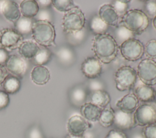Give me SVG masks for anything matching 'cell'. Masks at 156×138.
Masks as SVG:
<instances>
[{
  "mask_svg": "<svg viewBox=\"0 0 156 138\" xmlns=\"http://www.w3.org/2000/svg\"><path fill=\"white\" fill-rule=\"evenodd\" d=\"M93 50L95 57L101 63L109 64L117 56L118 44L110 34L95 35L93 39Z\"/></svg>",
  "mask_w": 156,
  "mask_h": 138,
  "instance_id": "obj_1",
  "label": "cell"
},
{
  "mask_svg": "<svg viewBox=\"0 0 156 138\" xmlns=\"http://www.w3.org/2000/svg\"><path fill=\"white\" fill-rule=\"evenodd\" d=\"M150 19L146 13L139 9L128 10L121 17L119 25L123 26L135 34L140 35L148 27Z\"/></svg>",
  "mask_w": 156,
  "mask_h": 138,
  "instance_id": "obj_2",
  "label": "cell"
},
{
  "mask_svg": "<svg viewBox=\"0 0 156 138\" xmlns=\"http://www.w3.org/2000/svg\"><path fill=\"white\" fill-rule=\"evenodd\" d=\"M32 35L35 42L42 47L55 46V30L51 22L35 21L32 26Z\"/></svg>",
  "mask_w": 156,
  "mask_h": 138,
  "instance_id": "obj_3",
  "label": "cell"
},
{
  "mask_svg": "<svg viewBox=\"0 0 156 138\" xmlns=\"http://www.w3.org/2000/svg\"><path fill=\"white\" fill-rule=\"evenodd\" d=\"M85 17L82 10L77 6L66 12L62 18V26L66 33L79 32L85 28Z\"/></svg>",
  "mask_w": 156,
  "mask_h": 138,
  "instance_id": "obj_4",
  "label": "cell"
},
{
  "mask_svg": "<svg viewBox=\"0 0 156 138\" xmlns=\"http://www.w3.org/2000/svg\"><path fill=\"white\" fill-rule=\"evenodd\" d=\"M137 77L136 71L132 67L129 65L121 66L114 74L116 88L121 92L130 90L135 85Z\"/></svg>",
  "mask_w": 156,
  "mask_h": 138,
  "instance_id": "obj_5",
  "label": "cell"
},
{
  "mask_svg": "<svg viewBox=\"0 0 156 138\" xmlns=\"http://www.w3.org/2000/svg\"><path fill=\"white\" fill-rule=\"evenodd\" d=\"M135 126H145L155 123L156 120V103H144L136 109L133 113Z\"/></svg>",
  "mask_w": 156,
  "mask_h": 138,
  "instance_id": "obj_6",
  "label": "cell"
},
{
  "mask_svg": "<svg viewBox=\"0 0 156 138\" xmlns=\"http://www.w3.org/2000/svg\"><path fill=\"white\" fill-rule=\"evenodd\" d=\"M144 45L136 38H132L119 45L122 57L127 61H136L141 59L144 53Z\"/></svg>",
  "mask_w": 156,
  "mask_h": 138,
  "instance_id": "obj_7",
  "label": "cell"
},
{
  "mask_svg": "<svg viewBox=\"0 0 156 138\" xmlns=\"http://www.w3.org/2000/svg\"><path fill=\"white\" fill-rule=\"evenodd\" d=\"M137 77L146 85H156V61L152 59L142 60L137 66Z\"/></svg>",
  "mask_w": 156,
  "mask_h": 138,
  "instance_id": "obj_8",
  "label": "cell"
},
{
  "mask_svg": "<svg viewBox=\"0 0 156 138\" xmlns=\"http://www.w3.org/2000/svg\"><path fill=\"white\" fill-rule=\"evenodd\" d=\"M23 41V36L15 29L4 28L0 30V47L13 50L18 48Z\"/></svg>",
  "mask_w": 156,
  "mask_h": 138,
  "instance_id": "obj_9",
  "label": "cell"
},
{
  "mask_svg": "<svg viewBox=\"0 0 156 138\" xmlns=\"http://www.w3.org/2000/svg\"><path fill=\"white\" fill-rule=\"evenodd\" d=\"M83 75L91 80L99 77L102 71V63L95 57H87L80 66Z\"/></svg>",
  "mask_w": 156,
  "mask_h": 138,
  "instance_id": "obj_10",
  "label": "cell"
},
{
  "mask_svg": "<svg viewBox=\"0 0 156 138\" xmlns=\"http://www.w3.org/2000/svg\"><path fill=\"white\" fill-rule=\"evenodd\" d=\"M5 67L12 75L22 78L27 69V64L24 59L16 55H10Z\"/></svg>",
  "mask_w": 156,
  "mask_h": 138,
  "instance_id": "obj_11",
  "label": "cell"
},
{
  "mask_svg": "<svg viewBox=\"0 0 156 138\" xmlns=\"http://www.w3.org/2000/svg\"><path fill=\"white\" fill-rule=\"evenodd\" d=\"M90 125L82 116L74 115L67 122V129L69 134L82 136L90 128Z\"/></svg>",
  "mask_w": 156,
  "mask_h": 138,
  "instance_id": "obj_12",
  "label": "cell"
},
{
  "mask_svg": "<svg viewBox=\"0 0 156 138\" xmlns=\"http://www.w3.org/2000/svg\"><path fill=\"white\" fill-rule=\"evenodd\" d=\"M0 12L7 20L15 22L21 17V12L18 4L14 1H0Z\"/></svg>",
  "mask_w": 156,
  "mask_h": 138,
  "instance_id": "obj_13",
  "label": "cell"
},
{
  "mask_svg": "<svg viewBox=\"0 0 156 138\" xmlns=\"http://www.w3.org/2000/svg\"><path fill=\"white\" fill-rule=\"evenodd\" d=\"M113 125L117 129L128 130L135 126L133 113H126L119 109L115 111Z\"/></svg>",
  "mask_w": 156,
  "mask_h": 138,
  "instance_id": "obj_14",
  "label": "cell"
},
{
  "mask_svg": "<svg viewBox=\"0 0 156 138\" xmlns=\"http://www.w3.org/2000/svg\"><path fill=\"white\" fill-rule=\"evenodd\" d=\"M99 17L108 26L116 27L119 22V16L111 4L101 5L99 9Z\"/></svg>",
  "mask_w": 156,
  "mask_h": 138,
  "instance_id": "obj_15",
  "label": "cell"
},
{
  "mask_svg": "<svg viewBox=\"0 0 156 138\" xmlns=\"http://www.w3.org/2000/svg\"><path fill=\"white\" fill-rule=\"evenodd\" d=\"M138 100L134 94L129 93L118 100L116 103L118 109L126 113L132 114L138 107Z\"/></svg>",
  "mask_w": 156,
  "mask_h": 138,
  "instance_id": "obj_16",
  "label": "cell"
},
{
  "mask_svg": "<svg viewBox=\"0 0 156 138\" xmlns=\"http://www.w3.org/2000/svg\"><path fill=\"white\" fill-rule=\"evenodd\" d=\"M80 108L82 116L85 120L93 122L99 120L102 109L90 102L85 103Z\"/></svg>",
  "mask_w": 156,
  "mask_h": 138,
  "instance_id": "obj_17",
  "label": "cell"
},
{
  "mask_svg": "<svg viewBox=\"0 0 156 138\" xmlns=\"http://www.w3.org/2000/svg\"><path fill=\"white\" fill-rule=\"evenodd\" d=\"M134 94L138 100L144 103H149L155 100L156 91L152 86L143 84L135 89Z\"/></svg>",
  "mask_w": 156,
  "mask_h": 138,
  "instance_id": "obj_18",
  "label": "cell"
},
{
  "mask_svg": "<svg viewBox=\"0 0 156 138\" xmlns=\"http://www.w3.org/2000/svg\"><path fill=\"white\" fill-rule=\"evenodd\" d=\"M89 98V102L98 106L101 109L106 108L111 101L110 94L105 89L90 92Z\"/></svg>",
  "mask_w": 156,
  "mask_h": 138,
  "instance_id": "obj_19",
  "label": "cell"
},
{
  "mask_svg": "<svg viewBox=\"0 0 156 138\" xmlns=\"http://www.w3.org/2000/svg\"><path fill=\"white\" fill-rule=\"evenodd\" d=\"M32 81L38 85L46 84L50 79V72L43 66H36L30 73Z\"/></svg>",
  "mask_w": 156,
  "mask_h": 138,
  "instance_id": "obj_20",
  "label": "cell"
},
{
  "mask_svg": "<svg viewBox=\"0 0 156 138\" xmlns=\"http://www.w3.org/2000/svg\"><path fill=\"white\" fill-rule=\"evenodd\" d=\"M40 49V47L32 41H24L18 47L20 55L25 59H32Z\"/></svg>",
  "mask_w": 156,
  "mask_h": 138,
  "instance_id": "obj_21",
  "label": "cell"
},
{
  "mask_svg": "<svg viewBox=\"0 0 156 138\" xmlns=\"http://www.w3.org/2000/svg\"><path fill=\"white\" fill-rule=\"evenodd\" d=\"M20 9L23 16L29 18L36 16L40 9L37 1L34 0L23 1L20 4Z\"/></svg>",
  "mask_w": 156,
  "mask_h": 138,
  "instance_id": "obj_22",
  "label": "cell"
},
{
  "mask_svg": "<svg viewBox=\"0 0 156 138\" xmlns=\"http://www.w3.org/2000/svg\"><path fill=\"white\" fill-rule=\"evenodd\" d=\"M69 98L73 105L80 107L86 103L87 93L85 88L80 86H77L71 91Z\"/></svg>",
  "mask_w": 156,
  "mask_h": 138,
  "instance_id": "obj_23",
  "label": "cell"
},
{
  "mask_svg": "<svg viewBox=\"0 0 156 138\" xmlns=\"http://www.w3.org/2000/svg\"><path fill=\"white\" fill-rule=\"evenodd\" d=\"M35 20L34 18H29L24 16L20 17L15 23V29L23 36L32 33V29Z\"/></svg>",
  "mask_w": 156,
  "mask_h": 138,
  "instance_id": "obj_24",
  "label": "cell"
},
{
  "mask_svg": "<svg viewBox=\"0 0 156 138\" xmlns=\"http://www.w3.org/2000/svg\"><path fill=\"white\" fill-rule=\"evenodd\" d=\"M2 87L8 94H13L18 92L21 88V81L19 78L12 74H9L5 78Z\"/></svg>",
  "mask_w": 156,
  "mask_h": 138,
  "instance_id": "obj_25",
  "label": "cell"
},
{
  "mask_svg": "<svg viewBox=\"0 0 156 138\" xmlns=\"http://www.w3.org/2000/svg\"><path fill=\"white\" fill-rule=\"evenodd\" d=\"M89 27L93 33L95 35H99L106 33L108 29V26L105 24L98 15H95L91 19Z\"/></svg>",
  "mask_w": 156,
  "mask_h": 138,
  "instance_id": "obj_26",
  "label": "cell"
},
{
  "mask_svg": "<svg viewBox=\"0 0 156 138\" xmlns=\"http://www.w3.org/2000/svg\"><path fill=\"white\" fill-rule=\"evenodd\" d=\"M115 119V111L111 106H107L102 109L99 122L100 125L104 127L108 128L113 125Z\"/></svg>",
  "mask_w": 156,
  "mask_h": 138,
  "instance_id": "obj_27",
  "label": "cell"
},
{
  "mask_svg": "<svg viewBox=\"0 0 156 138\" xmlns=\"http://www.w3.org/2000/svg\"><path fill=\"white\" fill-rule=\"evenodd\" d=\"M114 35L115 36L113 38L116 41L117 44L118 43L120 44L127 40L134 38L135 35V34L132 31L121 25H119L118 26L116 27L114 31Z\"/></svg>",
  "mask_w": 156,
  "mask_h": 138,
  "instance_id": "obj_28",
  "label": "cell"
},
{
  "mask_svg": "<svg viewBox=\"0 0 156 138\" xmlns=\"http://www.w3.org/2000/svg\"><path fill=\"white\" fill-rule=\"evenodd\" d=\"M51 55V52L47 47H40L37 54L31 59L32 62L36 66H44L49 62Z\"/></svg>",
  "mask_w": 156,
  "mask_h": 138,
  "instance_id": "obj_29",
  "label": "cell"
},
{
  "mask_svg": "<svg viewBox=\"0 0 156 138\" xmlns=\"http://www.w3.org/2000/svg\"><path fill=\"white\" fill-rule=\"evenodd\" d=\"M57 57L60 62L63 64H69L74 60L73 50L67 46H62L57 51Z\"/></svg>",
  "mask_w": 156,
  "mask_h": 138,
  "instance_id": "obj_30",
  "label": "cell"
},
{
  "mask_svg": "<svg viewBox=\"0 0 156 138\" xmlns=\"http://www.w3.org/2000/svg\"><path fill=\"white\" fill-rule=\"evenodd\" d=\"M52 5L58 11L65 13L76 7L71 0H54L52 1Z\"/></svg>",
  "mask_w": 156,
  "mask_h": 138,
  "instance_id": "obj_31",
  "label": "cell"
},
{
  "mask_svg": "<svg viewBox=\"0 0 156 138\" xmlns=\"http://www.w3.org/2000/svg\"><path fill=\"white\" fill-rule=\"evenodd\" d=\"M129 2L130 1L116 0L113 1L111 5L116 10L119 17L121 18L128 11Z\"/></svg>",
  "mask_w": 156,
  "mask_h": 138,
  "instance_id": "obj_32",
  "label": "cell"
},
{
  "mask_svg": "<svg viewBox=\"0 0 156 138\" xmlns=\"http://www.w3.org/2000/svg\"><path fill=\"white\" fill-rule=\"evenodd\" d=\"M144 53L147 58H156V40L151 39L149 40L144 47Z\"/></svg>",
  "mask_w": 156,
  "mask_h": 138,
  "instance_id": "obj_33",
  "label": "cell"
},
{
  "mask_svg": "<svg viewBox=\"0 0 156 138\" xmlns=\"http://www.w3.org/2000/svg\"><path fill=\"white\" fill-rule=\"evenodd\" d=\"M144 13L149 19H152L156 16V1H146L144 5Z\"/></svg>",
  "mask_w": 156,
  "mask_h": 138,
  "instance_id": "obj_34",
  "label": "cell"
},
{
  "mask_svg": "<svg viewBox=\"0 0 156 138\" xmlns=\"http://www.w3.org/2000/svg\"><path fill=\"white\" fill-rule=\"evenodd\" d=\"M85 33H86V30H85V28H83L82 30L79 32L72 33H68L66 34V35H67L68 40L70 43L73 44H76L82 41V40L85 38Z\"/></svg>",
  "mask_w": 156,
  "mask_h": 138,
  "instance_id": "obj_35",
  "label": "cell"
},
{
  "mask_svg": "<svg viewBox=\"0 0 156 138\" xmlns=\"http://www.w3.org/2000/svg\"><path fill=\"white\" fill-rule=\"evenodd\" d=\"M141 133L144 138H156V125L153 123L145 126Z\"/></svg>",
  "mask_w": 156,
  "mask_h": 138,
  "instance_id": "obj_36",
  "label": "cell"
},
{
  "mask_svg": "<svg viewBox=\"0 0 156 138\" xmlns=\"http://www.w3.org/2000/svg\"><path fill=\"white\" fill-rule=\"evenodd\" d=\"M36 16L37 17V20L35 21H47L51 22L52 15L48 9H39Z\"/></svg>",
  "mask_w": 156,
  "mask_h": 138,
  "instance_id": "obj_37",
  "label": "cell"
},
{
  "mask_svg": "<svg viewBox=\"0 0 156 138\" xmlns=\"http://www.w3.org/2000/svg\"><path fill=\"white\" fill-rule=\"evenodd\" d=\"M104 138H127V135L122 131L113 129L110 130Z\"/></svg>",
  "mask_w": 156,
  "mask_h": 138,
  "instance_id": "obj_38",
  "label": "cell"
},
{
  "mask_svg": "<svg viewBox=\"0 0 156 138\" xmlns=\"http://www.w3.org/2000/svg\"><path fill=\"white\" fill-rule=\"evenodd\" d=\"M10 103L9 94L4 91H0V110L5 108Z\"/></svg>",
  "mask_w": 156,
  "mask_h": 138,
  "instance_id": "obj_39",
  "label": "cell"
},
{
  "mask_svg": "<svg viewBox=\"0 0 156 138\" xmlns=\"http://www.w3.org/2000/svg\"><path fill=\"white\" fill-rule=\"evenodd\" d=\"M88 87L90 92L104 89L103 83L101 81L97 80L96 79H93L90 81Z\"/></svg>",
  "mask_w": 156,
  "mask_h": 138,
  "instance_id": "obj_40",
  "label": "cell"
},
{
  "mask_svg": "<svg viewBox=\"0 0 156 138\" xmlns=\"http://www.w3.org/2000/svg\"><path fill=\"white\" fill-rule=\"evenodd\" d=\"M10 55L7 50L5 49L0 47V65H5Z\"/></svg>",
  "mask_w": 156,
  "mask_h": 138,
  "instance_id": "obj_41",
  "label": "cell"
},
{
  "mask_svg": "<svg viewBox=\"0 0 156 138\" xmlns=\"http://www.w3.org/2000/svg\"><path fill=\"white\" fill-rule=\"evenodd\" d=\"M9 75L8 71L4 66L0 65V86H1L6 78Z\"/></svg>",
  "mask_w": 156,
  "mask_h": 138,
  "instance_id": "obj_42",
  "label": "cell"
},
{
  "mask_svg": "<svg viewBox=\"0 0 156 138\" xmlns=\"http://www.w3.org/2000/svg\"><path fill=\"white\" fill-rule=\"evenodd\" d=\"M36 1L40 9H48L52 4V1L50 0H39Z\"/></svg>",
  "mask_w": 156,
  "mask_h": 138,
  "instance_id": "obj_43",
  "label": "cell"
},
{
  "mask_svg": "<svg viewBox=\"0 0 156 138\" xmlns=\"http://www.w3.org/2000/svg\"><path fill=\"white\" fill-rule=\"evenodd\" d=\"M29 138H42V134L38 128H34L29 133Z\"/></svg>",
  "mask_w": 156,
  "mask_h": 138,
  "instance_id": "obj_44",
  "label": "cell"
},
{
  "mask_svg": "<svg viewBox=\"0 0 156 138\" xmlns=\"http://www.w3.org/2000/svg\"><path fill=\"white\" fill-rule=\"evenodd\" d=\"M83 138H95L94 134L93 131L89 130L88 129L83 134L82 136Z\"/></svg>",
  "mask_w": 156,
  "mask_h": 138,
  "instance_id": "obj_45",
  "label": "cell"
},
{
  "mask_svg": "<svg viewBox=\"0 0 156 138\" xmlns=\"http://www.w3.org/2000/svg\"><path fill=\"white\" fill-rule=\"evenodd\" d=\"M131 138H144L142 133H135L133 134Z\"/></svg>",
  "mask_w": 156,
  "mask_h": 138,
  "instance_id": "obj_46",
  "label": "cell"
},
{
  "mask_svg": "<svg viewBox=\"0 0 156 138\" xmlns=\"http://www.w3.org/2000/svg\"><path fill=\"white\" fill-rule=\"evenodd\" d=\"M65 138H83L82 136H73L71 134H68Z\"/></svg>",
  "mask_w": 156,
  "mask_h": 138,
  "instance_id": "obj_47",
  "label": "cell"
},
{
  "mask_svg": "<svg viewBox=\"0 0 156 138\" xmlns=\"http://www.w3.org/2000/svg\"><path fill=\"white\" fill-rule=\"evenodd\" d=\"M152 24L154 27L156 29V16L152 19Z\"/></svg>",
  "mask_w": 156,
  "mask_h": 138,
  "instance_id": "obj_48",
  "label": "cell"
},
{
  "mask_svg": "<svg viewBox=\"0 0 156 138\" xmlns=\"http://www.w3.org/2000/svg\"><path fill=\"white\" fill-rule=\"evenodd\" d=\"M155 100L156 101V95H155Z\"/></svg>",
  "mask_w": 156,
  "mask_h": 138,
  "instance_id": "obj_49",
  "label": "cell"
},
{
  "mask_svg": "<svg viewBox=\"0 0 156 138\" xmlns=\"http://www.w3.org/2000/svg\"><path fill=\"white\" fill-rule=\"evenodd\" d=\"M155 125H156V120H155Z\"/></svg>",
  "mask_w": 156,
  "mask_h": 138,
  "instance_id": "obj_50",
  "label": "cell"
}]
</instances>
